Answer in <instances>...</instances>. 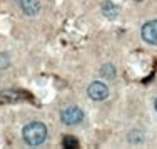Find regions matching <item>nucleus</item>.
Returning <instances> with one entry per match:
<instances>
[{"instance_id": "9d476101", "label": "nucleus", "mask_w": 157, "mask_h": 149, "mask_svg": "<svg viewBox=\"0 0 157 149\" xmlns=\"http://www.w3.org/2000/svg\"><path fill=\"white\" fill-rule=\"evenodd\" d=\"M63 147H69V149L78 147V141L75 139V137H70V136H67L65 139H63Z\"/></svg>"}, {"instance_id": "f03ea898", "label": "nucleus", "mask_w": 157, "mask_h": 149, "mask_svg": "<svg viewBox=\"0 0 157 149\" xmlns=\"http://www.w3.org/2000/svg\"><path fill=\"white\" fill-rule=\"evenodd\" d=\"M60 117H62L63 124L75 126V124H78V122L84 121V112H82V109H78L77 106H70V107H67L65 111H62Z\"/></svg>"}, {"instance_id": "0eeeda50", "label": "nucleus", "mask_w": 157, "mask_h": 149, "mask_svg": "<svg viewBox=\"0 0 157 149\" xmlns=\"http://www.w3.org/2000/svg\"><path fill=\"white\" fill-rule=\"evenodd\" d=\"M100 76H102L105 80H112L115 77V67L112 65V64L102 65V69H100Z\"/></svg>"}, {"instance_id": "9b49d317", "label": "nucleus", "mask_w": 157, "mask_h": 149, "mask_svg": "<svg viewBox=\"0 0 157 149\" xmlns=\"http://www.w3.org/2000/svg\"><path fill=\"white\" fill-rule=\"evenodd\" d=\"M10 65V59H9V54H5V52H2L0 54V69H7V67Z\"/></svg>"}, {"instance_id": "1a4fd4ad", "label": "nucleus", "mask_w": 157, "mask_h": 149, "mask_svg": "<svg viewBox=\"0 0 157 149\" xmlns=\"http://www.w3.org/2000/svg\"><path fill=\"white\" fill-rule=\"evenodd\" d=\"M2 99L3 100H17V99H20V96H18V92H13V91H3Z\"/></svg>"}, {"instance_id": "20e7f679", "label": "nucleus", "mask_w": 157, "mask_h": 149, "mask_svg": "<svg viewBox=\"0 0 157 149\" xmlns=\"http://www.w3.org/2000/svg\"><path fill=\"white\" fill-rule=\"evenodd\" d=\"M142 39L151 45H157V20H149L142 25Z\"/></svg>"}, {"instance_id": "f257e3e1", "label": "nucleus", "mask_w": 157, "mask_h": 149, "mask_svg": "<svg viewBox=\"0 0 157 149\" xmlns=\"http://www.w3.org/2000/svg\"><path fill=\"white\" fill-rule=\"evenodd\" d=\"M22 134H24V141L29 146H39L47 137V127L42 122H30L24 127Z\"/></svg>"}, {"instance_id": "423d86ee", "label": "nucleus", "mask_w": 157, "mask_h": 149, "mask_svg": "<svg viewBox=\"0 0 157 149\" xmlns=\"http://www.w3.org/2000/svg\"><path fill=\"white\" fill-rule=\"evenodd\" d=\"M102 12H104V15L105 17H109V18H115V15L119 14V9L114 5V3L110 2V0H107L105 3L102 5Z\"/></svg>"}, {"instance_id": "f8f14e48", "label": "nucleus", "mask_w": 157, "mask_h": 149, "mask_svg": "<svg viewBox=\"0 0 157 149\" xmlns=\"http://www.w3.org/2000/svg\"><path fill=\"white\" fill-rule=\"evenodd\" d=\"M155 111H157V99H155Z\"/></svg>"}, {"instance_id": "39448f33", "label": "nucleus", "mask_w": 157, "mask_h": 149, "mask_svg": "<svg viewBox=\"0 0 157 149\" xmlns=\"http://www.w3.org/2000/svg\"><path fill=\"white\" fill-rule=\"evenodd\" d=\"M18 5L27 15H37L40 12L39 0H18Z\"/></svg>"}, {"instance_id": "7ed1b4c3", "label": "nucleus", "mask_w": 157, "mask_h": 149, "mask_svg": "<svg viewBox=\"0 0 157 149\" xmlns=\"http://www.w3.org/2000/svg\"><path fill=\"white\" fill-rule=\"evenodd\" d=\"M87 94H89V97L94 99V100H104V99H107V96H109V87H107L104 82L97 80V82H92L90 85H89Z\"/></svg>"}, {"instance_id": "6e6552de", "label": "nucleus", "mask_w": 157, "mask_h": 149, "mask_svg": "<svg viewBox=\"0 0 157 149\" xmlns=\"http://www.w3.org/2000/svg\"><path fill=\"white\" fill-rule=\"evenodd\" d=\"M129 143L132 144H142L144 143V134H142L140 131H132L129 134Z\"/></svg>"}]
</instances>
